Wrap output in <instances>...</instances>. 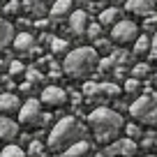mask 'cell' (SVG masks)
Returning a JSON list of instances; mask_svg holds the SVG:
<instances>
[{
	"label": "cell",
	"mask_w": 157,
	"mask_h": 157,
	"mask_svg": "<svg viewBox=\"0 0 157 157\" xmlns=\"http://www.w3.org/2000/svg\"><path fill=\"white\" fill-rule=\"evenodd\" d=\"M155 7H157V0H155Z\"/></svg>",
	"instance_id": "obj_33"
},
{
	"label": "cell",
	"mask_w": 157,
	"mask_h": 157,
	"mask_svg": "<svg viewBox=\"0 0 157 157\" xmlns=\"http://www.w3.org/2000/svg\"><path fill=\"white\" fill-rule=\"evenodd\" d=\"M39 102L44 104V106H51V109L65 106L67 104V90L58 88V86H49V88L42 90V99Z\"/></svg>",
	"instance_id": "obj_7"
},
{
	"label": "cell",
	"mask_w": 157,
	"mask_h": 157,
	"mask_svg": "<svg viewBox=\"0 0 157 157\" xmlns=\"http://www.w3.org/2000/svg\"><path fill=\"white\" fill-rule=\"evenodd\" d=\"M139 90H141V81H139V78H127V81H125V93H139Z\"/></svg>",
	"instance_id": "obj_25"
},
{
	"label": "cell",
	"mask_w": 157,
	"mask_h": 157,
	"mask_svg": "<svg viewBox=\"0 0 157 157\" xmlns=\"http://www.w3.org/2000/svg\"><path fill=\"white\" fill-rule=\"evenodd\" d=\"M120 21V10L118 7H106V10L99 12V25H116Z\"/></svg>",
	"instance_id": "obj_17"
},
{
	"label": "cell",
	"mask_w": 157,
	"mask_h": 157,
	"mask_svg": "<svg viewBox=\"0 0 157 157\" xmlns=\"http://www.w3.org/2000/svg\"><path fill=\"white\" fill-rule=\"evenodd\" d=\"M150 42H152V39L148 37V35H139L136 42H134V56H146V53H150Z\"/></svg>",
	"instance_id": "obj_19"
},
{
	"label": "cell",
	"mask_w": 157,
	"mask_h": 157,
	"mask_svg": "<svg viewBox=\"0 0 157 157\" xmlns=\"http://www.w3.org/2000/svg\"><path fill=\"white\" fill-rule=\"evenodd\" d=\"M139 37V25L134 21H118L116 25L111 28V39L120 46H127V44H134Z\"/></svg>",
	"instance_id": "obj_6"
},
{
	"label": "cell",
	"mask_w": 157,
	"mask_h": 157,
	"mask_svg": "<svg viewBox=\"0 0 157 157\" xmlns=\"http://www.w3.org/2000/svg\"><path fill=\"white\" fill-rule=\"evenodd\" d=\"M12 42H14V25H12L7 19L0 16V49L7 46V44H12Z\"/></svg>",
	"instance_id": "obj_16"
},
{
	"label": "cell",
	"mask_w": 157,
	"mask_h": 157,
	"mask_svg": "<svg viewBox=\"0 0 157 157\" xmlns=\"http://www.w3.org/2000/svg\"><path fill=\"white\" fill-rule=\"evenodd\" d=\"M19 10H21L19 0H10V2L5 5V16H16V14H19Z\"/></svg>",
	"instance_id": "obj_24"
},
{
	"label": "cell",
	"mask_w": 157,
	"mask_h": 157,
	"mask_svg": "<svg viewBox=\"0 0 157 157\" xmlns=\"http://www.w3.org/2000/svg\"><path fill=\"white\" fill-rule=\"evenodd\" d=\"M88 127L93 129L99 143H109L125 129V120L120 113L111 111V109H95L88 116Z\"/></svg>",
	"instance_id": "obj_1"
},
{
	"label": "cell",
	"mask_w": 157,
	"mask_h": 157,
	"mask_svg": "<svg viewBox=\"0 0 157 157\" xmlns=\"http://www.w3.org/2000/svg\"><path fill=\"white\" fill-rule=\"evenodd\" d=\"M19 109H21V102L16 95H12V93L0 95V116L10 118V113H19Z\"/></svg>",
	"instance_id": "obj_11"
},
{
	"label": "cell",
	"mask_w": 157,
	"mask_h": 157,
	"mask_svg": "<svg viewBox=\"0 0 157 157\" xmlns=\"http://www.w3.org/2000/svg\"><path fill=\"white\" fill-rule=\"evenodd\" d=\"M88 35L90 39H95V42H97V39H102V25H97V23H90L88 25Z\"/></svg>",
	"instance_id": "obj_26"
},
{
	"label": "cell",
	"mask_w": 157,
	"mask_h": 157,
	"mask_svg": "<svg viewBox=\"0 0 157 157\" xmlns=\"http://www.w3.org/2000/svg\"><path fill=\"white\" fill-rule=\"evenodd\" d=\"M88 155H90V143L86 141V139H81V141H76L74 146H69L60 157H88Z\"/></svg>",
	"instance_id": "obj_15"
},
{
	"label": "cell",
	"mask_w": 157,
	"mask_h": 157,
	"mask_svg": "<svg viewBox=\"0 0 157 157\" xmlns=\"http://www.w3.org/2000/svg\"><path fill=\"white\" fill-rule=\"evenodd\" d=\"M118 93H120V88L116 83H97V95H102V97H116Z\"/></svg>",
	"instance_id": "obj_20"
},
{
	"label": "cell",
	"mask_w": 157,
	"mask_h": 157,
	"mask_svg": "<svg viewBox=\"0 0 157 157\" xmlns=\"http://www.w3.org/2000/svg\"><path fill=\"white\" fill-rule=\"evenodd\" d=\"M148 74H150V65L148 63H139V65H134V69H132V78H146Z\"/></svg>",
	"instance_id": "obj_21"
},
{
	"label": "cell",
	"mask_w": 157,
	"mask_h": 157,
	"mask_svg": "<svg viewBox=\"0 0 157 157\" xmlns=\"http://www.w3.org/2000/svg\"><path fill=\"white\" fill-rule=\"evenodd\" d=\"M134 150H136V143H134L132 139H120V141L111 143V152H113V155L129 157V155H134Z\"/></svg>",
	"instance_id": "obj_13"
},
{
	"label": "cell",
	"mask_w": 157,
	"mask_h": 157,
	"mask_svg": "<svg viewBox=\"0 0 157 157\" xmlns=\"http://www.w3.org/2000/svg\"><path fill=\"white\" fill-rule=\"evenodd\" d=\"M81 136H83V127H81V123H78L76 118L67 116V118H63L60 123H56V127L51 129L49 148L53 152H60V155H63L69 146H74L76 141H81Z\"/></svg>",
	"instance_id": "obj_3"
},
{
	"label": "cell",
	"mask_w": 157,
	"mask_h": 157,
	"mask_svg": "<svg viewBox=\"0 0 157 157\" xmlns=\"http://www.w3.org/2000/svg\"><path fill=\"white\" fill-rule=\"evenodd\" d=\"M14 49L19 51V53H30V51L35 49V37L30 33H19V35H14Z\"/></svg>",
	"instance_id": "obj_12"
},
{
	"label": "cell",
	"mask_w": 157,
	"mask_h": 157,
	"mask_svg": "<svg viewBox=\"0 0 157 157\" xmlns=\"http://www.w3.org/2000/svg\"><path fill=\"white\" fill-rule=\"evenodd\" d=\"M152 7H155V2L152 0H127L125 2V10L129 12V14L134 16H150L152 14Z\"/></svg>",
	"instance_id": "obj_9"
},
{
	"label": "cell",
	"mask_w": 157,
	"mask_h": 157,
	"mask_svg": "<svg viewBox=\"0 0 157 157\" xmlns=\"http://www.w3.org/2000/svg\"><path fill=\"white\" fill-rule=\"evenodd\" d=\"M150 56L157 58V33H155V37H152V42H150Z\"/></svg>",
	"instance_id": "obj_30"
},
{
	"label": "cell",
	"mask_w": 157,
	"mask_h": 157,
	"mask_svg": "<svg viewBox=\"0 0 157 157\" xmlns=\"http://www.w3.org/2000/svg\"><path fill=\"white\" fill-rule=\"evenodd\" d=\"M95 67H97V51L93 46H78L69 51L63 63V72L69 78H86L93 74Z\"/></svg>",
	"instance_id": "obj_2"
},
{
	"label": "cell",
	"mask_w": 157,
	"mask_h": 157,
	"mask_svg": "<svg viewBox=\"0 0 157 157\" xmlns=\"http://www.w3.org/2000/svg\"><path fill=\"white\" fill-rule=\"evenodd\" d=\"M51 51H53V53H65V51H67V42L60 39V37H53L51 39Z\"/></svg>",
	"instance_id": "obj_23"
},
{
	"label": "cell",
	"mask_w": 157,
	"mask_h": 157,
	"mask_svg": "<svg viewBox=\"0 0 157 157\" xmlns=\"http://www.w3.org/2000/svg\"><path fill=\"white\" fill-rule=\"evenodd\" d=\"M10 74H12V76H19V74H23V65H21L19 60H14V63L10 65Z\"/></svg>",
	"instance_id": "obj_27"
},
{
	"label": "cell",
	"mask_w": 157,
	"mask_h": 157,
	"mask_svg": "<svg viewBox=\"0 0 157 157\" xmlns=\"http://www.w3.org/2000/svg\"><path fill=\"white\" fill-rule=\"evenodd\" d=\"M125 132L129 134V139H132V141L141 136V129H139V127H134V125H125Z\"/></svg>",
	"instance_id": "obj_28"
},
{
	"label": "cell",
	"mask_w": 157,
	"mask_h": 157,
	"mask_svg": "<svg viewBox=\"0 0 157 157\" xmlns=\"http://www.w3.org/2000/svg\"><path fill=\"white\" fill-rule=\"evenodd\" d=\"M155 146H157V139H155Z\"/></svg>",
	"instance_id": "obj_32"
},
{
	"label": "cell",
	"mask_w": 157,
	"mask_h": 157,
	"mask_svg": "<svg viewBox=\"0 0 157 157\" xmlns=\"http://www.w3.org/2000/svg\"><path fill=\"white\" fill-rule=\"evenodd\" d=\"M19 134V123L7 116H0V143H12Z\"/></svg>",
	"instance_id": "obj_8"
},
{
	"label": "cell",
	"mask_w": 157,
	"mask_h": 157,
	"mask_svg": "<svg viewBox=\"0 0 157 157\" xmlns=\"http://www.w3.org/2000/svg\"><path fill=\"white\" fill-rule=\"evenodd\" d=\"M19 123L23 125V127H39V123H42V102L39 99H28V102H23V106L19 109Z\"/></svg>",
	"instance_id": "obj_5"
},
{
	"label": "cell",
	"mask_w": 157,
	"mask_h": 157,
	"mask_svg": "<svg viewBox=\"0 0 157 157\" xmlns=\"http://www.w3.org/2000/svg\"><path fill=\"white\" fill-rule=\"evenodd\" d=\"M129 116L139 123L152 125L157 123V99L150 95H141L139 99H134L132 106H129Z\"/></svg>",
	"instance_id": "obj_4"
},
{
	"label": "cell",
	"mask_w": 157,
	"mask_h": 157,
	"mask_svg": "<svg viewBox=\"0 0 157 157\" xmlns=\"http://www.w3.org/2000/svg\"><path fill=\"white\" fill-rule=\"evenodd\" d=\"M83 93H86V95H97V83H93V81H88V83L83 86Z\"/></svg>",
	"instance_id": "obj_29"
},
{
	"label": "cell",
	"mask_w": 157,
	"mask_h": 157,
	"mask_svg": "<svg viewBox=\"0 0 157 157\" xmlns=\"http://www.w3.org/2000/svg\"><path fill=\"white\" fill-rule=\"evenodd\" d=\"M72 12V0H53V5H51V12L49 14L53 19H63Z\"/></svg>",
	"instance_id": "obj_18"
},
{
	"label": "cell",
	"mask_w": 157,
	"mask_h": 157,
	"mask_svg": "<svg viewBox=\"0 0 157 157\" xmlns=\"http://www.w3.org/2000/svg\"><path fill=\"white\" fill-rule=\"evenodd\" d=\"M0 157H25V152H23V148L7 143V146L2 148V152H0Z\"/></svg>",
	"instance_id": "obj_22"
},
{
	"label": "cell",
	"mask_w": 157,
	"mask_h": 157,
	"mask_svg": "<svg viewBox=\"0 0 157 157\" xmlns=\"http://www.w3.org/2000/svg\"><path fill=\"white\" fill-rule=\"evenodd\" d=\"M53 0H25V10L33 16H44L46 12H51Z\"/></svg>",
	"instance_id": "obj_14"
},
{
	"label": "cell",
	"mask_w": 157,
	"mask_h": 157,
	"mask_svg": "<svg viewBox=\"0 0 157 157\" xmlns=\"http://www.w3.org/2000/svg\"><path fill=\"white\" fill-rule=\"evenodd\" d=\"M113 2H120V0H113Z\"/></svg>",
	"instance_id": "obj_31"
},
{
	"label": "cell",
	"mask_w": 157,
	"mask_h": 157,
	"mask_svg": "<svg viewBox=\"0 0 157 157\" xmlns=\"http://www.w3.org/2000/svg\"><path fill=\"white\" fill-rule=\"evenodd\" d=\"M88 14H86L83 10H76L69 14V30H72L74 35H86L88 33Z\"/></svg>",
	"instance_id": "obj_10"
}]
</instances>
